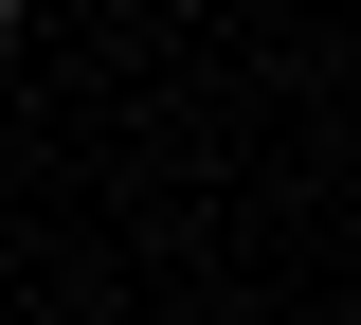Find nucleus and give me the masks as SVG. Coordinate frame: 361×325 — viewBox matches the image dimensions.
Segmentation results:
<instances>
[{
    "instance_id": "obj_1",
    "label": "nucleus",
    "mask_w": 361,
    "mask_h": 325,
    "mask_svg": "<svg viewBox=\"0 0 361 325\" xmlns=\"http://www.w3.org/2000/svg\"><path fill=\"white\" fill-rule=\"evenodd\" d=\"M0 18H18V0H0Z\"/></svg>"
}]
</instances>
